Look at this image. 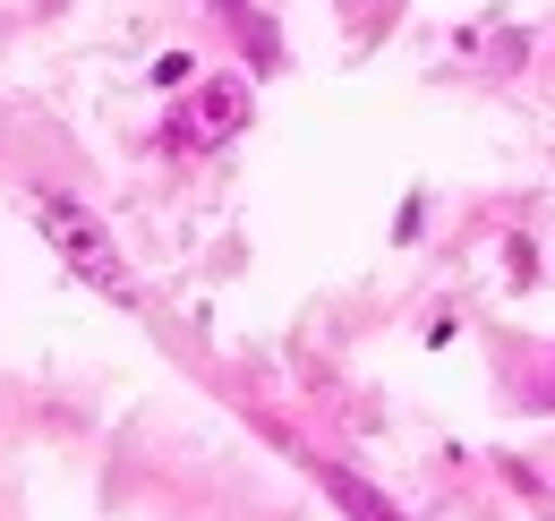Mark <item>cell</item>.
<instances>
[{
	"label": "cell",
	"instance_id": "6da1fadb",
	"mask_svg": "<svg viewBox=\"0 0 555 521\" xmlns=\"http://www.w3.org/2000/svg\"><path fill=\"white\" fill-rule=\"evenodd\" d=\"M35 223H43V240L69 257V274L86 282V291H103V300H138V274H129V257L112 249V231L77 205V196H61V189H35Z\"/></svg>",
	"mask_w": 555,
	"mask_h": 521
},
{
	"label": "cell",
	"instance_id": "7a4b0ae2",
	"mask_svg": "<svg viewBox=\"0 0 555 521\" xmlns=\"http://www.w3.org/2000/svg\"><path fill=\"white\" fill-rule=\"evenodd\" d=\"M248 129V77L240 68H214L180 94V112L163 120V154H214Z\"/></svg>",
	"mask_w": 555,
	"mask_h": 521
},
{
	"label": "cell",
	"instance_id": "3957f363",
	"mask_svg": "<svg viewBox=\"0 0 555 521\" xmlns=\"http://www.w3.org/2000/svg\"><path fill=\"white\" fill-rule=\"evenodd\" d=\"M308 470H317V487H325V496H334L350 521H411L393 496H376V487H367L359 470H343V461H308Z\"/></svg>",
	"mask_w": 555,
	"mask_h": 521
},
{
	"label": "cell",
	"instance_id": "277c9868",
	"mask_svg": "<svg viewBox=\"0 0 555 521\" xmlns=\"http://www.w3.org/2000/svg\"><path fill=\"white\" fill-rule=\"evenodd\" d=\"M189 77H197L189 52H163V61H154V86H189Z\"/></svg>",
	"mask_w": 555,
	"mask_h": 521
},
{
	"label": "cell",
	"instance_id": "5b68a950",
	"mask_svg": "<svg viewBox=\"0 0 555 521\" xmlns=\"http://www.w3.org/2000/svg\"><path fill=\"white\" fill-rule=\"evenodd\" d=\"M214 9H240V0H214Z\"/></svg>",
	"mask_w": 555,
	"mask_h": 521
},
{
	"label": "cell",
	"instance_id": "8992f818",
	"mask_svg": "<svg viewBox=\"0 0 555 521\" xmlns=\"http://www.w3.org/2000/svg\"><path fill=\"white\" fill-rule=\"evenodd\" d=\"M547 402H555V377H547Z\"/></svg>",
	"mask_w": 555,
	"mask_h": 521
}]
</instances>
